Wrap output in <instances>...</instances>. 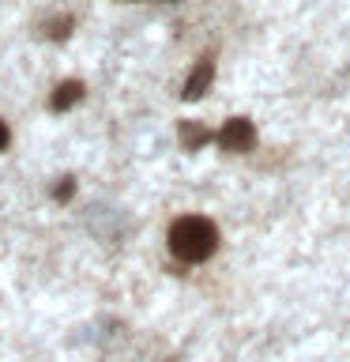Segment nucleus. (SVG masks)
Segmentation results:
<instances>
[{"instance_id":"7ed1b4c3","label":"nucleus","mask_w":350,"mask_h":362,"mask_svg":"<svg viewBox=\"0 0 350 362\" xmlns=\"http://www.w3.org/2000/svg\"><path fill=\"white\" fill-rule=\"evenodd\" d=\"M211 79H215V61L211 57H203V61L192 68V76L185 79V90H181V98H188V102H196L207 95V87H211Z\"/></svg>"},{"instance_id":"f03ea898","label":"nucleus","mask_w":350,"mask_h":362,"mask_svg":"<svg viewBox=\"0 0 350 362\" xmlns=\"http://www.w3.org/2000/svg\"><path fill=\"white\" fill-rule=\"evenodd\" d=\"M219 144L226 147V151H253V144H256L253 121H245V117L226 121V124H222V132H219Z\"/></svg>"},{"instance_id":"6e6552de","label":"nucleus","mask_w":350,"mask_h":362,"mask_svg":"<svg viewBox=\"0 0 350 362\" xmlns=\"http://www.w3.org/2000/svg\"><path fill=\"white\" fill-rule=\"evenodd\" d=\"M8 140H11V132H8V124L0 121V151H4V147H8Z\"/></svg>"},{"instance_id":"0eeeda50","label":"nucleus","mask_w":350,"mask_h":362,"mask_svg":"<svg viewBox=\"0 0 350 362\" xmlns=\"http://www.w3.org/2000/svg\"><path fill=\"white\" fill-rule=\"evenodd\" d=\"M72 192H76V181L72 177H61V185H53V200H72Z\"/></svg>"},{"instance_id":"423d86ee","label":"nucleus","mask_w":350,"mask_h":362,"mask_svg":"<svg viewBox=\"0 0 350 362\" xmlns=\"http://www.w3.org/2000/svg\"><path fill=\"white\" fill-rule=\"evenodd\" d=\"M68 30H72V19H68V16H64V19H53V23H49V38H53V42L68 38Z\"/></svg>"},{"instance_id":"20e7f679","label":"nucleus","mask_w":350,"mask_h":362,"mask_svg":"<svg viewBox=\"0 0 350 362\" xmlns=\"http://www.w3.org/2000/svg\"><path fill=\"white\" fill-rule=\"evenodd\" d=\"M79 98H83V83H79V79H64V83L53 90L49 110H56V113H61V110H72Z\"/></svg>"},{"instance_id":"f257e3e1","label":"nucleus","mask_w":350,"mask_h":362,"mask_svg":"<svg viewBox=\"0 0 350 362\" xmlns=\"http://www.w3.org/2000/svg\"><path fill=\"white\" fill-rule=\"evenodd\" d=\"M215 245H219V230L203 215H185V219L169 226V249H174L177 260L200 264V260H207L215 253Z\"/></svg>"},{"instance_id":"39448f33","label":"nucleus","mask_w":350,"mask_h":362,"mask_svg":"<svg viewBox=\"0 0 350 362\" xmlns=\"http://www.w3.org/2000/svg\"><path fill=\"white\" fill-rule=\"evenodd\" d=\"M177 136H181V147H185V151H196V147H203L211 140V132L203 129V124H196V121H181Z\"/></svg>"}]
</instances>
